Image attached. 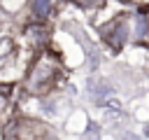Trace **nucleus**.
I'll list each match as a JSON object with an SVG mask.
<instances>
[{"label": "nucleus", "instance_id": "obj_1", "mask_svg": "<svg viewBox=\"0 0 149 140\" xmlns=\"http://www.w3.org/2000/svg\"><path fill=\"white\" fill-rule=\"evenodd\" d=\"M70 2H72L79 12H86L91 19H93L100 9H105V7H107V0H70Z\"/></svg>", "mask_w": 149, "mask_h": 140}]
</instances>
